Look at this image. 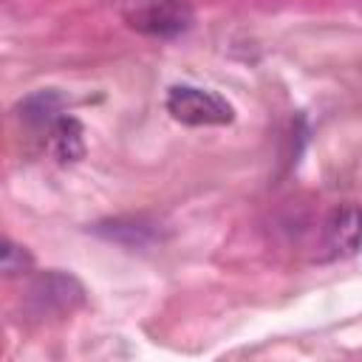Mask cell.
Returning a JSON list of instances; mask_svg holds the SVG:
<instances>
[{
    "label": "cell",
    "mask_w": 362,
    "mask_h": 362,
    "mask_svg": "<svg viewBox=\"0 0 362 362\" xmlns=\"http://www.w3.org/2000/svg\"><path fill=\"white\" fill-rule=\"evenodd\" d=\"M122 20L147 37L170 40L192 25V8L184 0H122Z\"/></svg>",
    "instance_id": "2"
},
{
    "label": "cell",
    "mask_w": 362,
    "mask_h": 362,
    "mask_svg": "<svg viewBox=\"0 0 362 362\" xmlns=\"http://www.w3.org/2000/svg\"><path fill=\"white\" fill-rule=\"evenodd\" d=\"M82 124L74 116H59L51 127V147L54 156L68 164V161H79L85 156V139H82Z\"/></svg>",
    "instance_id": "6"
},
{
    "label": "cell",
    "mask_w": 362,
    "mask_h": 362,
    "mask_svg": "<svg viewBox=\"0 0 362 362\" xmlns=\"http://www.w3.org/2000/svg\"><path fill=\"white\" fill-rule=\"evenodd\" d=\"M167 113L189 127H209V124H229L235 119L232 105L206 88H195V85H175L167 93L164 102Z\"/></svg>",
    "instance_id": "3"
},
{
    "label": "cell",
    "mask_w": 362,
    "mask_h": 362,
    "mask_svg": "<svg viewBox=\"0 0 362 362\" xmlns=\"http://www.w3.org/2000/svg\"><path fill=\"white\" fill-rule=\"evenodd\" d=\"M82 303H85V286L74 274L51 269L31 280L23 305L31 317L48 320V317H68Z\"/></svg>",
    "instance_id": "1"
},
{
    "label": "cell",
    "mask_w": 362,
    "mask_h": 362,
    "mask_svg": "<svg viewBox=\"0 0 362 362\" xmlns=\"http://www.w3.org/2000/svg\"><path fill=\"white\" fill-rule=\"evenodd\" d=\"M20 119H25L31 127H54V122L62 116V99L54 90H37L20 102Z\"/></svg>",
    "instance_id": "7"
},
{
    "label": "cell",
    "mask_w": 362,
    "mask_h": 362,
    "mask_svg": "<svg viewBox=\"0 0 362 362\" xmlns=\"http://www.w3.org/2000/svg\"><path fill=\"white\" fill-rule=\"evenodd\" d=\"M31 266H34V257H31L23 246H17L11 238H6V240H3V252H0V269H3V274H6V277L28 274Z\"/></svg>",
    "instance_id": "8"
},
{
    "label": "cell",
    "mask_w": 362,
    "mask_h": 362,
    "mask_svg": "<svg viewBox=\"0 0 362 362\" xmlns=\"http://www.w3.org/2000/svg\"><path fill=\"white\" fill-rule=\"evenodd\" d=\"M320 246L328 260L356 255L362 249V206L356 204L334 206L322 221Z\"/></svg>",
    "instance_id": "4"
},
{
    "label": "cell",
    "mask_w": 362,
    "mask_h": 362,
    "mask_svg": "<svg viewBox=\"0 0 362 362\" xmlns=\"http://www.w3.org/2000/svg\"><path fill=\"white\" fill-rule=\"evenodd\" d=\"M96 232L102 238L116 240V243L130 246V249H144V246H153L158 240L156 223H150L144 218H116L107 223H96Z\"/></svg>",
    "instance_id": "5"
}]
</instances>
